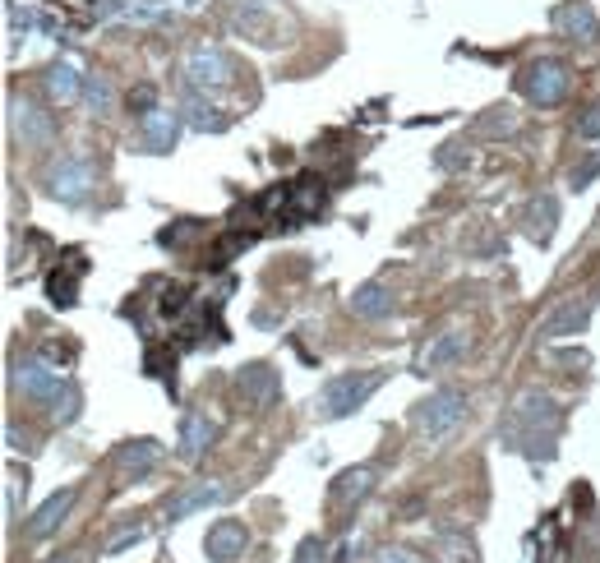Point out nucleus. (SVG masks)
<instances>
[{
  "label": "nucleus",
  "instance_id": "nucleus-28",
  "mask_svg": "<svg viewBox=\"0 0 600 563\" xmlns=\"http://www.w3.org/2000/svg\"><path fill=\"white\" fill-rule=\"evenodd\" d=\"M130 107H134V116H148L153 107H162V102H157V88L153 84H139L130 93Z\"/></svg>",
  "mask_w": 600,
  "mask_h": 563
},
{
  "label": "nucleus",
  "instance_id": "nucleus-12",
  "mask_svg": "<svg viewBox=\"0 0 600 563\" xmlns=\"http://www.w3.org/2000/svg\"><path fill=\"white\" fill-rule=\"evenodd\" d=\"M14 384L24 388V397H33V402H56L60 388L70 384V379H60V370H51V365H42V360H24L19 370H14Z\"/></svg>",
  "mask_w": 600,
  "mask_h": 563
},
{
  "label": "nucleus",
  "instance_id": "nucleus-3",
  "mask_svg": "<svg viewBox=\"0 0 600 563\" xmlns=\"http://www.w3.org/2000/svg\"><path fill=\"white\" fill-rule=\"evenodd\" d=\"M462 420H467V397L457 388H439V393L420 397L411 407V430L425 434V439H448Z\"/></svg>",
  "mask_w": 600,
  "mask_h": 563
},
{
  "label": "nucleus",
  "instance_id": "nucleus-26",
  "mask_svg": "<svg viewBox=\"0 0 600 563\" xmlns=\"http://www.w3.org/2000/svg\"><path fill=\"white\" fill-rule=\"evenodd\" d=\"M480 130L485 134H513L517 130V111L513 107H490L480 116Z\"/></svg>",
  "mask_w": 600,
  "mask_h": 563
},
{
  "label": "nucleus",
  "instance_id": "nucleus-21",
  "mask_svg": "<svg viewBox=\"0 0 600 563\" xmlns=\"http://www.w3.org/2000/svg\"><path fill=\"white\" fill-rule=\"evenodd\" d=\"M351 314L365 319V324H379V319L393 314V291H388L384 282H360V287L351 291Z\"/></svg>",
  "mask_w": 600,
  "mask_h": 563
},
{
  "label": "nucleus",
  "instance_id": "nucleus-34",
  "mask_svg": "<svg viewBox=\"0 0 600 563\" xmlns=\"http://www.w3.org/2000/svg\"><path fill=\"white\" fill-rule=\"evenodd\" d=\"M56 563H79V559H56Z\"/></svg>",
  "mask_w": 600,
  "mask_h": 563
},
{
  "label": "nucleus",
  "instance_id": "nucleus-8",
  "mask_svg": "<svg viewBox=\"0 0 600 563\" xmlns=\"http://www.w3.org/2000/svg\"><path fill=\"white\" fill-rule=\"evenodd\" d=\"M245 550H250V531H245V522H236V517H217L213 527H208L204 554L213 563H236Z\"/></svg>",
  "mask_w": 600,
  "mask_h": 563
},
{
  "label": "nucleus",
  "instance_id": "nucleus-6",
  "mask_svg": "<svg viewBox=\"0 0 600 563\" xmlns=\"http://www.w3.org/2000/svg\"><path fill=\"white\" fill-rule=\"evenodd\" d=\"M93 185H97V171L84 153H65L56 162V171H51V199H60V204H84L93 194Z\"/></svg>",
  "mask_w": 600,
  "mask_h": 563
},
{
  "label": "nucleus",
  "instance_id": "nucleus-29",
  "mask_svg": "<svg viewBox=\"0 0 600 563\" xmlns=\"http://www.w3.org/2000/svg\"><path fill=\"white\" fill-rule=\"evenodd\" d=\"M577 139H600V102L577 116Z\"/></svg>",
  "mask_w": 600,
  "mask_h": 563
},
{
  "label": "nucleus",
  "instance_id": "nucleus-14",
  "mask_svg": "<svg viewBox=\"0 0 600 563\" xmlns=\"http://www.w3.org/2000/svg\"><path fill=\"white\" fill-rule=\"evenodd\" d=\"M157 462H162V444H157V439H130V444L116 448V476L120 480H144Z\"/></svg>",
  "mask_w": 600,
  "mask_h": 563
},
{
  "label": "nucleus",
  "instance_id": "nucleus-4",
  "mask_svg": "<svg viewBox=\"0 0 600 563\" xmlns=\"http://www.w3.org/2000/svg\"><path fill=\"white\" fill-rule=\"evenodd\" d=\"M517 88L527 93L531 107H559V102L568 97V88H573V74H568L564 60L540 56V60H531L527 70L517 74Z\"/></svg>",
  "mask_w": 600,
  "mask_h": 563
},
{
  "label": "nucleus",
  "instance_id": "nucleus-2",
  "mask_svg": "<svg viewBox=\"0 0 600 563\" xmlns=\"http://www.w3.org/2000/svg\"><path fill=\"white\" fill-rule=\"evenodd\" d=\"M388 384V370H347V374H333L319 397H314V416L319 420H347L356 416L365 402H370L379 388Z\"/></svg>",
  "mask_w": 600,
  "mask_h": 563
},
{
  "label": "nucleus",
  "instance_id": "nucleus-1",
  "mask_svg": "<svg viewBox=\"0 0 600 563\" xmlns=\"http://www.w3.org/2000/svg\"><path fill=\"white\" fill-rule=\"evenodd\" d=\"M559 430H564V411H559V402H554L550 393L531 388V393H522L513 402L499 439H504V448L531 457V462H550L554 444H559Z\"/></svg>",
  "mask_w": 600,
  "mask_h": 563
},
{
  "label": "nucleus",
  "instance_id": "nucleus-5",
  "mask_svg": "<svg viewBox=\"0 0 600 563\" xmlns=\"http://www.w3.org/2000/svg\"><path fill=\"white\" fill-rule=\"evenodd\" d=\"M231 79H236V65H231V56L222 47H208L204 42L185 60V84L194 93H222V88H231Z\"/></svg>",
  "mask_w": 600,
  "mask_h": 563
},
{
  "label": "nucleus",
  "instance_id": "nucleus-22",
  "mask_svg": "<svg viewBox=\"0 0 600 563\" xmlns=\"http://www.w3.org/2000/svg\"><path fill=\"white\" fill-rule=\"evenodd\" d=\"M180 116H185V125H190V130H199V134H222L231 125V120L222 116V107H213V102H208L204 93H194V88H190V97H185Z\"/></svg>",
  "mask_w": 600,
  "mask_h": 563
},
{
  "label": "nucleus",
  "instance_id": "nucleus-20",
  "mask_svg": "<svg viewBox=\"0 0 600 563\" xmlns=\"http://www.w3.org/2000/svg\"><path fill=\"white\" fill-rule=\"evenodd\" d=\"M591 324V300H568L564 310H554L545 324H540V342H554V337H573L587 333Z\"/></svg>",
  "mask_w": 600,
  "mask_h": 563
},
{
  "label": "nucleus",
  "instance_id": "nucleus-27",
  "mask_svg": "<svg viewBox=\"0 0 600 563\" xmlns=\"http://www.w3.org/2000/svg\"><path fill=\"white\" fill-rule=\"evenodd\" d=\"M79 277V273H74ZM74 277H60V273H51L47 277V296H51V305H74Z\"/></svg>",
  "mask_w": 600,
  "mask_h": 563
},
{
  "label": "nucleus",
  "instance_id": "nucleus-9",
  "mask_svg": "<svg viewBox=\"0 0 600 563\" xmlns=\"http://www.w3.org/2000/svg\"><path fill=\"white\" fill-rule=\"evenodd\" d=\"M180 125H185V116L176 107H153L148 116H139V144H144V153H171Z\"/></svg>",
  "mask_w": 600,
  "mask_h": 563
},
{
  "label": "nucleus",
  "instance_id": "nucleus-24",
  "mask_svg": "<svg viewBox=\"0 0 600 563\" xmlns=\"http://www.w3.org/2000/svg\"><path fill=\"white\" fill-rule=\"evenodd\" d=\"M84 107L93 111V116H107V111L116 107V88H111L107 74H88L84 79Z\"/></svg>",
  "mask_w": 600,
  "mask_h": 563
},
{
  "label": "nucleus",
  "instance_id": "nucleus-10",
  "mask_svg": "<svg viewBox=\"0 0 600 563\" xmlns=\"http://www.w3.org/2000/svg\"><path fill=\"white\" fill-rule=\"evenodd\" d=\"M554 28H559L568 42H587V47H596L600 42V19H596V10H591L587 0H568V5H559V10H554Z\"/></svg>",
  "mask_w": 600,
  "mask_h": 563
},
{
  "label": "nucleus",
  "instance_id": "nucleus-33",
  "mask_svg": "<svg viewBox=\"0 0 600 563\" xmlns=\"http://www.w3.org/2000/svg\"><path fill=\"white\" fill-rule=\"evenodd\" d=\"M374 563H416V559H411L407 550H384V554H379V559H374Z\"/></svg>",
  "mask_w": 600,
  "mask_h": 563
},
{
  "label": "nucleus",
  "instance_id": "nucleus-31",
  "mask_svg": "<svg viewBox=\"0 0 600 563\" xmlns=\"http://www.w3.org/2000/svg\"><path fill=\"white\" fill-rule=\"evenodd\" d=\"M134 540H144V527H125L120 536H111L107 540V554H120L125 545H134Z\"/></svg>",
  "mask_w": 600,
  "mask_h": 563
},
{
  "label": "nucleus",
  "instance_id": "nucleus-25",
  "mask_svg": "<svg viewBox=\"0 0 600 563\" xmlns=\"http://www.w3.org/2000/svg\"><path fill=\"white\" fill-rule=\"evenodd\" d=\"M596 176H600V148H591L587 157H577V162H573V171H568V185H573V190H587Z\"/></svg>",
  "mask_w": 600,
  "mask_h": 563
},
{
  "label": "nucleus",
  "instance_id": "nucleus-16",
  "mask_svg": "<svg viewBox=\"0 0 600 563\" xmlns=\"http://www.w3.org/2000/svg\"><path fill=\"white\" fill-rule=\"evenodd\" d=\"M84 79H88V74H79V65H74V60H51L47 74H42L47 97L56 102V107H70V102H79V97H84Z\"/></svg>",
  "mask_w": 600,
  "mask_h": 563
},
{
  "label": "nucleus",
  "instance_id": "nucleus-13",
  "mask_svg": "<svg viewBox=\"0 0 600 563\" xmlns=\"http://www.w3.org/2000/svg\"><path fill=\"white\" fill-rule=\"evenodd\" d=\"M471 351V337L462 333V328H448V333H439L430 342V347L420 351V374H439V370H453L457 360Z\"/></svg>",
  "mask_w": 600,
  "mask_h": 563
},
{
  "label": "nucleus",
  "instance_id": "nucleus-15",
  "mask_svg": "<svg viewBox=\"0 0 600 563\" xmlns=\"http://www.w3.org/2000/svg\"><path fill=\"white\" fill-rule=\"evenodd\" d=\"M227 485L222 480H194L190 490H180L176 499L167 504V517L171 522H180V517H190V513H199V508H213V504H227Z\"/></svg>",
  "mask_w": 600,
  "mask_h": 563
},
{
  "label": "nucleus",
  "instance_id": "nucleus-32",
  "mask_svg": "<svg viewBox=\"0 0 600 563\" xmlns=\"http://www.w3.org/2000/svg\"><path fill=\"white\" fill-rule=\"evenodd\" d=\"M457 148H462V144H444V153L434 157V162H439L444 171H457V167H462V153H457Z\"/></svg>",
  "mask_w": 600,
  "mask_h": 563
},
{
  "label": "nucleus",
  "instance_id": "nucleus-30",
  "mask_svg": "<svg viewBox=\"0 0 600 563\" xmlns=\"http://www.w3.org/2000/svg\"><path fill=\"white\" fill-rule=\"evenodd\" d=\"M324 554H328V545H324V540H319V536H310V540H305V545H300V554H296V559H291V563H328Z\"/></svg>",
  "mask_w": 600,
  "mask_h": 563
},
{
  "label": "nucleus",
  "instance_id": "nucleus-11",
  "mask_svg": "<svg viewBox=\"0 0 600 563\" xmlns=\"http://www.w3.org/2000/svg\"><path fill=\"white\" fill-rule=\"evenodd\" d=\"M522 231H527L531 245L545 250V245L554 240V231H559V194H550V190L536 194V199L527 204V213H522Z\"/></svg>",
  "mask_w": 600,
  "mask_h": 563
},
{
  "label": "nucleus",
  "instance_id": "nucleus-7",
  "mask_svg": "<svg viewBox=\"0 0 600 563\" xmlns=\"http://www.w3.org/2000/svg\"><path fill=\"white\" fill-rule=\"evenodd\" d=\"M10 134L14 144L24 148H51L56 144V125H51V116L37 102H28V97H10Z\"/></svg>",
  "mask_w": 600,
  "mask_h": 563
},
{
  "label": "nucleus",
  "instance_id": "nucleus-18",
  "mask_svg": "<svg viewBox=\"0 0 600 563\" xmlns=\"http://www.w3.org/2000/svg\"><path fill=\"white\" fill-rule=\"evenodd\" d=\"M74 499H79V490H74V485H65V490H56V494H51V499H47V504H42V508H37V513H33V522H28V527H24V536H28V540H47L51 531H56L60 522L70 517Z\"/></svg>",
  "mask_w": 600,
  "mask_h": 563
},
{
  "label": "nucleus",
  "instance_id": "nucleus-19",
  "mask_svg": "<svg viewBox=\"0 0 600 563\" xmlns=\"http://www.w3.org/2000/svg\"><path fill=\"white\" fill-rule=\"evenodd\" d=\"M236 393L250 402V407H268L277 393H282V379H277V370H268V365H245V370L236 374Z\"/></svg>",
  "mask_w": 600,
  "mask_h": 563
},
{
  "label": "nucleus",
  "instance_id": "nucleus-17",
  "mask_svg": "<svg viewBox=\"0 0 600 563\" xmlns=\"http://www.w3.org/2000/svg\"><path fill=\"white\" fill-rule=\"evenodd\" d=\"M213 439H217V420L208 411H185V420H180V457L199 462L213 448Z\"/></svg>",
  "mask_w": 600,
  "mask_h": 563
},
{
  "label": "nucleus",
  "instance_id": "nucleus-23",
  "mask_svg": "<svg viewBox=\"0 0 600 563\" xmlns=\"http://www.w3.org/2000/svg\"><path fill=\"white\" fill-rule=\"evenodd\" d=\"M370 490H374V467H351L333 480L328 499H333L337 508H351V504H360V499H370Z\"/></svg>",
  "mask_w": 600,
  "mask_h": 563
}]
</instances>
